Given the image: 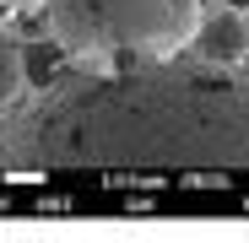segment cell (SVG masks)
Masks as SVG:
<instances>
[{"mask_svg":"<svg viewBox=\"0 0 249 243\" xmlns=\"http://www.w3.org/2000/svg\"><path fill=\"white\" fill-rule=\"evenodd\" d=\"M11 168H249V76L222 65H124L54 76L0 125Z\"/></svg>","mask_w":249,"mask_h":243,"instance_id":"6da1fadb","label":"cell"},{"mask_svg":"<svg viewBox=\"0 0 249 243\" xmlns=\"http://www.w3.org/2000/svg\"><path fill=\"white\" fill-rule=\"evenodd\" d=\"M49 38L98 60H168L190 49L200 0H49Z\"/></svg>","mask_w":249,"mask_h":243,"instance_id":"7a4b0ae2","label":"cell"},{"mask_svg":"<svg viewBox=\"0 0 249 243\" xmlns=\"http://www.w3.org/2000/svg\"><path fill=\"white\" fill-rule=\"evenodd\" d=\"M190 49H195L206 65H222V70L249 65V11L222 6V11H212V16H200Z\"/></svg>","mask_w":249,"mask_h":243,"instance_id":"3957f363","label":"cell"},{"mask_svg":"<svg viewBox=\"0 0 249 243\" xmlns=\"http://www.w3.org/2000/svg\"><path fill=\"white\" fill-rule=\"evenodd\" d=\"M22 81H27V54H22V44H17V38L0 27V113L17 103Z\"/></svg>","mask_w":249,"mask_h":243,"instance_id":"277c9868","label":"cell"},{"mask_svg":"<svg viewBox=\"0 0 249 243\" xmlns=\"http://www.w3.org/2000/svg\"><path fill=\"white\" fill-rule=\"evenodd\" d=\"M27 0H0V16H11V11H22Z\"/></svg>","mask_w":249,"mask_h":243,"instance_id":"5b68a950","label":"cell"},{"mask_svg":"<svg viewBox=\"0 0 249 243\" xmlns=\"http://www.w3.org/2000/svg\"><path fill=\"white\" fill-rule=\"evenodd\" d=\"M222 6H233V11H249V0H222Z\"/></svg>","mask_w":249,"mask_h":243,"instance_id":"8992f818","label":"cell"}]
</instances>
